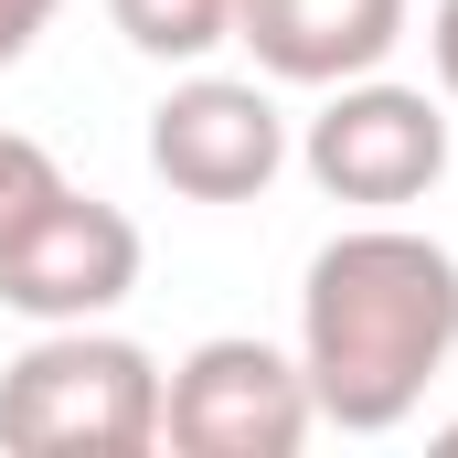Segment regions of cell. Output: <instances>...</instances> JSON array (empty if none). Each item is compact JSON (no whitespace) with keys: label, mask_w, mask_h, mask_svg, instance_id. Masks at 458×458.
Listing matches in <instances>:
<instances>
[{"label":"cell","mask_w":458,"mask_h":458,"mask_svg":"<svg viewBox=\"0 0 458 458\" xmlns=\"http://www.w3.org/2000/svg\"><path fill=\"white\" fill-rule=\"evenodd\" d=\"M458 352V256L416 225H352L299 277V373L320 427L394 437Z\"/></svg>","instance_id":"1"},{"label":"cell","mask_w":458,"mask_h":458,"mask_svg":"<svg viewBox=\"0 0 458 458\" xmlns=\"http://www.w3.org/2000/svg\"><path fill=\"white\" fill-rule=\"evenodd\" d=\"M0 448L11 458H149L160 448V362L107 320H54L0 362Z\"/></svg>","instance_id":"2"},{"label":"cell","mask_w":458,"mask_h":458,"mask_svg":"<svg viewBox=\"0 0 458 458\" xmlns=\"http://www.w3.org/2000/svg\"><path fill=\"white\" fill-rule=\"evenodd\" d=\"M299 171H310L331 203L405 214V203H427V192L448 182V97L394 86V75L320 86V117L299 128Z\"/></svg>","instance_id":"3"},{"label":"cell","mask_w":458,"mask_h":458,"mask_svg":"<svg viewBox=\"0 0 458 458\" xmlns=\"http://www.w3.org/2000/svg\"><path fill=\"white\" fill-rule=\"evenodd\" d=\"M320 427L299 352L256 342V331H214L160 373V437L182 458H299Z\"/></svg>","instance_id":"4"},{"label":"cell","mask_w":458,"mask_h":458,"mask_svg":"<svg viewBox=\"0 0 458 458\" xmlns=\"http://www.w3.org/2000/svg\"><path fill=\"white\" fill-rule=\"evenodd\" d=\"M149 171L182 203H256L288 171V117L256 75H182L149 107Z\"/></svg>","instance_id":"5"},{"label":"cell","mask_w":458,"mask_h":458,"mask_svg":"<svg viewBox=\"0 0 458 458\" xmlns=\"http://www.w3.org/2000/svg\"><path fill=\"white\" fill-rule=\"evenodd\" d=\"M128 288H139V225L117 203H97V192H75V182L0 245V310H21L32 331L107 320Z\"/></svg>","instance_id":"6"},{"label":"cell","mask_w":458,"mask_h":458,"mask_svg":"<svg viewBox=\"0 0 458 458\" xmlns=\"http://www.w3.org/2000/svg\"><path fill=\"white\" fill-rule=\"evenodd\" d=\"M234 43L277 86H352L405 43V0H234Z\"/></svg>","instance_id":"7"},{"label":"cell","mask_w":458,"mask_h":458,"mask_svg":"<svg viewBox=\"0 0 458 458\" xmlns=\"http://www.w3.org/2000/svg\"><path fill=\"white\" fill-rule=\"evenodd\" d=\"M107 21L149 64H203L214 43H234V0H107Z\"/></svg>","instance_id":"8"},{"label":"cell","mask_w":458,"mask_h":458,"mask_svg":"<svg viewBox=\"0 0 458 458\" xmlns=\"http://www.w3.org/2000/svg\"><path fill=\"white\" fill-rule=\"evenodd\" d=\"M54 192H64V160H54L43 139H21V128H0V245H11V234L32 225V214H43Z\"/></svg>","instance_id":"9"},{"label":"cell","mask_w":458,"mask_h":458,"mask_svg":"<svg viewBox=\"0 0 458 458\" xmlns=\"http://www.w3.org/2000/svg\"><path fill=\"white\" fill-rule=\"evenodd\" d=\"M64 0H0V64H21L32 43H43V21H54Z\"/></svg>","instance_id":"10"},{"label":"cell","mask_w":458,"mask_h":458,"mask_svg":"<svg viewBox=\"0 0 458 458\" xmlns=\"http://www.w3.org/2000/svg\"><path fill=\"white\" fill-rule=\"evenodd\" d=\"M427 64H437V97L458 107V0H437V21H427Z\"/></svg>","instance_id":"11"}]
</instances>
